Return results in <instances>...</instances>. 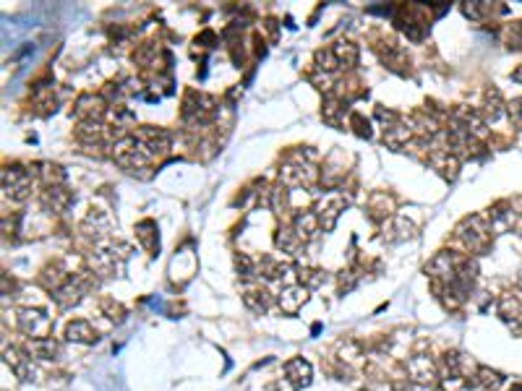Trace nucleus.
<instances>
[{"label":"nucleus","mask_w":522,"mask_h":391,"mask_svg":"<svg viewBox=\"0 0 522 391\" xmlns=\"http://www.w3.org/2000/svg\"><path fill=\"white\" fill-rule=\"evenodd\" d=\"M429 164L436 170V173L444 178V180H457L459 175V157L447 152V149H431L429 152Z\"/></svg>","instance_id":"14"},{"label":"nucleus","mask_w":522,"mask_h":391,"mask_svg":"<svg viewBox=\"0 0 522 391\" xmlns=\"http://www.w3.org/2000/svg\"><path fill=\"white\" fill-rule=\"evenodd\" d=\"M81 295H84V284L79 282V279H71V282L63 284L58 292H53V300H56L58 308L68 310L81 303Z\"/></svg>","instance_id":"23"},{"label":"nucleus","mask_w":522,"mask_h":391,"mask_svg":"<svg viewBox=\"0 0 522 391\" xmlns=\"http://www.w3.org/2000/svg\"><path fill=\"white\" fill-rule=\"evenodd\" d=\"M293 230L301 235L303 243H308V240H313V237L319 235V217H316V211H298L293 217Z\"/></svg>","instance_id":"22"},{"label":"nucleus","mask_w":522,"mask_h":391,"mask_svg":"<svg viewBox=\"0 0 522 391\" xmlns=\"http://www.w3.org/2000/svg\"><path fill=\"white\" fill-rule=\"evenodd\" d=\"M348 204H350V196L345 191L321 193L319 201H316V206H313V211H316L319 225H321V230H324V232H332V230H334L337 219L342 217V211L348 209Z\"/></svg>","instance_id":"4"},{"label":"nucleus","mask_w":522,"mask_h":391,"mask_svg":"<svg viewBox=\"0 0 522 391\" xmlns=\"http://www.w3.org/2000/svg\"><path fill=\"white\" fill-rule=\"evenodd\" d=\"M235 272H238V277L243 279V282H248V279H254V277L259 274V266L251 256L238 253L235 256Z\"/></svg>","instance_id":"37"},{"label":"nucleus","mask_w":522,"mask_h":391,"mask_svg":"<svg viewBox=\"0 0 522 391\" xmlns=\"http://www.w3.org/2000/svg\"><path fill=\"white\" fill-rule=\"evenodd\" d=\"M499 313H502L504 319H514V316H520V303H517V298L514 295H502V300H499Z\"/></svg>","instance_id":"42"},{"label":"nucleus","mask_w":522,"mask_h":391,"mask_svg":"<svg viewBox=\"0 0 522 391\" xmlns=\"http://www.w3.org/2000/svg\"><path fill=\"white\" fill-rule=\"evenodd\" d=\"M68 282H71V279L65 277V272L58 264L47 266L45 272H42V284H45L50 292H58L60 287H63V284H68Z\"/></svg>","instance_id":"34"},{"label":"nucleus","mask_w":522,"mask_h":391,"mask_svg":"<svg viewBox=\"0 0 522 391\" xmlns=\"http://www.w3.org/2000/svg\"><path fill=\"white\" fill-rule=\"evenodd\" d=\"M512 81H517V84H522V65H517L512 71Z\"/></svg>","instance_id":"48"},{"label":"nucleus","mask_w":522,"mask_h":391,"mask_svg":"<svg viewBox=\"0 0 522 391\" xmlns=\"http://www.w3.org/2000/svg\"><path fill=\"white\" fill-rule=\"evenodd\" d=\"M0 180H3V193H6V199L11 201H27L29 196H32V170H27L24 164H6L3 167V175H0Z\"/></svg>","instance_id":"5"},{"label":"nucleus","mask_w":522,"mask_h":391,"mask_svg":"<svg viewBox=\"0 0 522 391\" xmlns=\"http://www.w3.org/2000/svg\"><path fill=\"white\" fill-rule=\"evenodd\" d=\"M431 391H447V389H444V386H433Z\"/></svg>","instance_id":"50"},{"label":"nucleus","mask_w":522,"mask_h":391,"mask_svg":"<svg viewBox=\"0 0 522 391\" xmlns=\"http://www.w3.org/2000/svg\"><path fill=\"white\" fill-rule=\"evenodd\" d=\"M275 246L280 248L282 253L295 256L303 248V240H301V235H298L293 227H285V225H282V227L277 230V235H275Z\"/></svg>","instance_id":"30"},{"label":"nucleus","mask_w":522,"mask_h":391,"mask_svg":"<svg viewBox=\"0 0 522 391\" xmlns=\"http://www.w3.org/2000/svg\"><path fill=\"white\" fill-rule=\"evenodd\" d=\"M19 329L29 339H45L53 331V319L42 308H24L19 313Z\"/></svg>","instance_id":"8"},{"label":"nucleus","mask_w":522,"mask_h":391,"mask_svg":"<svg viewBox=\"0 0 522 391\" xmlns=\"http://www.w3.org/2000/svg\"><path fill=\"white\" fill-rule=\"evenodd\" d=\"M350 128L358 138H371V123L360 112H350Z\"/></svg>","instance_id":"41"},{"label":"nucleus","mask_w":522,"mask_h":391,"mask_svg":"<svg viewBox=\"0 0 522 391\" xmlns=\"http://www.w3.org/2000/svg\"><path fill=\"white\" fill-rule=\"evenodd\" d=\"M71 193H68V188L65 185H58V188H45V193H42V206L50 211H65L68 209V204H71Z\"/></svg>","instance_id":"26"},{"label":"nucleus","mask_w":522,"mask_h":391,"mask_svg":"<svg viewBox=\"0 0 522 391\" xmlns=\"http://www.w3.org/2000/svg\"><path fill=\"white\" fill-rule=\"evenodd\" d=\"M405 373L410 378V383L415 386H436V376H439V368L431 360L429 355H412L405 360Z\"/></svg>","instance_id":"7"},{"label":"nucleus","mask_w":522,"mask_h":391,"mask_svg":"<svg viewBox=\"0 0 522 391\" xmlns=\"http://www.w3.org/2000/svg\"><path fill=\"white\" fill-rule=\"evenodd\" d=\"M298 279H301L306 290H316V287L324 284V272H319V269H298Z\"/></svg>","instance_id":"38"},{"label":"nucleus","mask_w":522,"mask_h":391,"mask_svg":"<svg viewBox=\"0 0 522 391\" xmlns=\"http://www.w3.org/2000/svg\"><path fill=\"white\" fill-rule=\"evenodd\" d=\"M488 225H491V232H507V230L514 225V209L507 204V201H499L488 209Z\"/></svg>","instance_id":"19"},{"label":"nucleus","mask_w":522,"mask_h":391,"mask_svg":"<svg viewBox=\"0 0 522 391\" xmlns=\"http://www.w3.org/2000/svg\"><path fill=\"white\" fill-rule=\"evenodd\" d=\"M3 360H6V365H8L13 373L19 376L21 381H34V368H32V357H29L27 350H19V347H6Z\"/></svg>","instance_id":"16"},{"label":"nucleus","mask_w":522,"mask_h":391,"mask_svg":"<svg viewBox=\"0 0 522 391\" xmlns=\"http://www.w3.org/2000/svg\"><path fill=\"white\" fill-rule=\"evenodd\" d=\"M102 313H105L110 321H115V324H123V321H126V308H123L120 303L102 300Z\"/></svg>","instance_id":"43"},{"label":"nucleus","mask_w":522,"mask_h":391,"mask_svg":"<svg viewBox=\"0 0 522 391\" xmlns=\"http://www.w3.org/2000/svg\"><path fill=\"white\" fill-rule=\"evenodd\" d=\"M507 115H509V120H512L514 126L522 128V97H517V100H512L507 105Z\"/></svg>","instance_id":"44"},{"label":"nucleus","mask_w":522,"mask_h":391,"mask_svg":"<svg viewBox=\"0 0 522 391\" xmlns=\"http://www.w3.org/2000/svg\"><path fill=\"white\" fill-rule=\"evenodd\" d=\"M321 115H324V120H327L329 126H339V123H342V118L348 115V102L339 100V97H327Z\"/></svg>","instance_id":"31"},{"label":"nucleus","mask_w":522,"mask_h":391,"mask_svg":"<svg viewBox=\"0 0 522 391\" xmlns=\"http://www.w3.org/2000/svg\"><path fill=\"white\" fill-rule=\"evenodd\" d=\"M381 60H384L389 68H400V63H405L403 47L394 45V42H386V50H381Z\"/></svg>","instance_id":"39"},{"label":"nucleus","mask_w":522,"mask_h":391,"mask_svg":"<svg viewBox=\"0 0 522 391\" xmlns=\"http://www.w3.org/2000/svg\"><path fill=\"white\" fill-rule=\"evenodd\" d=\"M243 305H246L251 313L261 316V313H266V310H269V305H272V298H269V292H266L264 287H251V290L243 292Z\"/></svg>","instance_id":"28"},{"label":"nucleus","mask_w":522,"mask_h":391,"mask_svg":"<svg viewBox=\"0 0 522 391\" xmlns=\"http://www.w3.org/2000/svg\"><path fill=\"white\" fill-rule=\"evenodd\" d=\"M285 378L295 391L308 389L313 378V365L308 360H303V357H293V360L285 363Z\"/></svg>","instance_id":"13"},{"label":"nucleus","mask_w":522,"mask_h":391,"mask_svg":"<svg viewBox=\"0 0 522 391\" xmlns=\"http://www.w3.org/2000/svg\"><path fill=\"white\" fill-rule=\"evenodd\" d=\"M462 261H465V256L455 253V251H439V253L431 258L429 264H426V274L433 279L436 290H441V287H447V284L455 282L457 269Z\"/></svg>","instance_id":"6"},{"label":"nucleus","mask_w":522,"mask_h":391,"mask_svg":"<svg viewBox=\"0 0 522 391\" xmlns=\"http://www.w3.org/2000/svg\"><path fill=\"white\" fill-rule=\"evenodd\" d=\"M462 13L467 18H473V21H483L488 13H494V6L488 8L485 3H462Z\"/></svg>","instance_id":"40"},{"label":"nucleus","mask_w":522,"mask_h":391,"mask_svg":"<svg viewBox=\"0 0 522 391\" xmlns=\"http://www.w3.org/2000/svg\"><path fill=\"white\" fill-rule=\"evenodd\" d=\"M502 107H507L502 100V91L499 89H485L483 94V110H481V115H483V120H496L499 115H502Z\"/></svg>","instance_id":"33"},{"label":"nucleus","mask_w":522,"mask_h":391,"mask_svg":"<svg viewBox=\"0 0 522 391\" xmlns=\"http://www.w3.org/2000/svg\"><path fill=\"white\" fill-rule=\"evenodd\" d=\"M412 235H415L412 222H407V219H403V217H392L384 225L386 243H403V240H407V237H412Z\"/></svg>","instance_id":"24"},{"label":"nucleus","mask_w":522,"mask_h":391,"mask_svg":"<svg viewBox=\"0 0 522 391\" xmlns=\"http://www.w3.org/2000/svg\"><path fill=\"white\" fill-rule=\"evenodd\" d=\"M392 391H412V389L407 386V381H403V383H394Z\"/></svg>","instance_id":"49"},{"label":"nucleus","mask_w":522,"mask_h":391,"mask_svg":"<svg viewBox=\"0 0 522 391\" xmlns=\"http://www.w3.org/2000/svg\"><path fill=\"white\" fill-rule=\"evenodd\" d=\"M329 50H332V55H334V60H337L339 68H355L358 60H360V50H358V45L355 42H350V39H337Z\"/></svg>","instance_id":"21"},{"label":"nucleus","mask_w":522,"mask_h":391,"mask_svg":"<svg viewBox=\"0 0 522 391\" xmlns=\"http://www.w3.org/2000/svg\"><path fill=\"white\" fill-rule=\"evenodd\" d=\"M457 237L459 243L470 251V253H483V251H488L491 248V237H494V232H491V225H488V219L481 217V214H473V217H465L462 222L457 225Z\"/></svg>","instance_id":"2"},{"label":"nucleus","mask_w":522,"mask_h":391,"mask_svg":"<svg viewBox=\"0 0 522 391\" xmlns=\"http://www.w3.org/2000/svg\"><path fill=\"white\" fill-rule=\"evenodd\" d=\"M313 180H316V170L306 159H287L280 170V183L287 188L290 185H311Z\"/></svg>","instance_id":"9"},{"label":"nucleus","mask_w":522,"mask_h":391,"mask_svg":"<svg viewBox=\"0 0 522 391\" xmlns=\"http://www.w3.org/2000/svg\"><path fill=\"white\" fill-rule=\"evenodd\" d=\"M27 352H29V357H34V360H58V355H60V342L53 337L29 339Z\"/></svg>","instance_id":"20"},{"label":"nucleus","mask_w":522,"mask_h":391,"mask_svg":"<svg viewBox=\"0 0 522 391\" xmlns=\"http://www.w3.org/2000/svg\"><path fill=\"white\" fill-rule=\"evenodd\" d=\"M129 258V248L123 243H115V240H97L92 256H89V264L97 274L102 277H112V274L120 272L123 261Z\"/></svg>","instance_id":"3"},{"label":"nucleus","mask_w":522,"mask_h":391,"mask_svg":"<svg viewBox=\"0 0 522 391\" xmlns=\"http://www.w3.org/2000/svg\"><path fill=\"white\" fill-rule=\"evenodd\" d=\"M473 383L481 386V389H485V391H496V389H502L504 373H499V371H494V368L481 365V368L476 371V376H473Z\"/></svg>","instance_id":"32"},{"label":"nucleus","mask_w":522,"mask_h":391,"mask_svg":"<svg viewBox=\"0 0 522 391\" xmlns=\"http://www.w3.org/2000/svg\"><path fill=\"white\" fill-rule=\"evenodd\" d=\"M376 118L381 120V123H384V128H386V126H392V123H397V120H400V115H397L394 110H384V105H379V107H376Z\"/></svg>","instance_id":"45"},{"label":"nucleus","mask_w":522,"mask_h":391,"mask_svg":"<svg viewBox=\"0 0 522 391\" xmlns=\"http://www.w3.org/2000/svg\"><path fill=\"white\" fill-rule=\"evenodd\" d=\"M214 42H217V34H214V32H202V34L193 39V45H202V50H211Z\"/></svg>","instance_id":"46"},{"label":"nucleus","mask_w":522,"mask_h":391,"mask_svg":"<svg viewBox=\"0 0 522 391\" xmlns=\"http://www.w3.org/2000/svg\"><path fill=\"white\" fill-rule=\"evenodd\" d=\"M512 391H522V383H517V386H512Z\"/></svg>","instance_id":"51"},{"label":"nucleus","mask_w":522,"mask_h":391,"mask_svg":"<svg viewBox=\"0 0 522 391\" xmlns=\"http://www.w3.org/2000/svg\"><path fill=\"white\" fill-rule=\"evenodd\" d=\"M337 357L342 363H355L358 357H363V347L355 339H342L337 345Z\"/></svg>","instance_id":"35"},{"label":"nucleus","mask_w":522,"mask_h":391,"mask_svg":"<svg viewBox=\"0 0 522 391\" xmlns=\"http://www.w3.org/2000/svg\"><path fill=\"white\" fill-rule=\"evenodd\" d=\"M74 112L81 123H89V120L92 123H102L105 112H107V100L100 97V94H81L74 105Z\"/></svg>","instance_id":"11"},{"label":"nucleus","mask_w":522,"mask_h":391,"mask_svg":"<svg viewBox=\"0 0 522 391\" xmlns=\"http://www.w3.org/2000/svg\"><path fill=\"white\" fill-rule=\"evenodd\" d=\"M462 363H465V357L459 355V352H444V357H441V368H444V373L452 376V378H459V376L465 373Z\"/></svg>","instance_id":"36"},{"label":"nucleus","mask_w":522,"mask_h":391,"mask_svg":"<svg viewBox=\"0 0 522 391\" xmlns=\"http://www.w3.org/2000/svg\"><path fill=\"white\" fill-rule=\"evenodd\" d=\"M136 240L141 243V248L144 251H149V253H157V248H159V237H157V222L155 219H141L136 225Z\"/></svg>","instance_id":"27"},{"label":"nucleus","mask_w":522,"mask_h":391,"mask_svg":"<svg viewBox=\"0 0 522 391\" xmlns=\"http://www.w3.org/2000/svg\"><path fill=\"white\" fill-rule=\"evenodd\" d=\"M410 136H412V128L407 123H403V120H397V123L384 128V144L392 146V149H403L410 141Z\"/></svg>","instance_id":"29"},{"label":"nucleus","mask_w":522,"mask_h":391,"mask_svg":"<svg viewBox=\"0 0 522 391\" xmlns=\"http://www.w3.org/2000/svg\"><path fill=\"white\" fill-rule=\"evenodd\" d=\"M211 112H214V100H211V97L199 94V91H188V94H185V102H183V118L185 120H196V123H202V120L211 118Z\"/></svg>","instance_id":"12"},{"label":"nucleus","mask_w":522,"mask_h":391,"mask_svg":"<svg viewBox=\"0 0 522 391\" xmlns=\"http://www.w3.org/2000/svg\"><path fill=\"white\" fill-rule=\"evenodd\" d=\"M65 339H68V342H76V345H94V342H97V329L84 319L68 321V324H65Z\"/></svg>","instance_id":"18"},{"label":"nucleus","mask_w":522,"mask_h":391,"mask_svg":"<svg viewBox=\"0 0 522 391\" xmlns=\"http://www.w3.org/2000/svg\"><path fill=\"white\" fill-rule=\"evenodd\" d=\"M133 136L141 141V144L147 146L149 149V154L155 157H162V154H167L170 152V146H173V136L167 133L165 128H155V126H141L133 133Z\"/></svg>","instance_id":"10"},{"label":"nucleus","mask_w":522,"mask_h":391,"mask_svg":"<svg viewBox=\"0 0 522 391\" xmlns=\"http://www.w3.org/2000/svg\"><path fill=\"white\" fill-rule=\"evenodd\" d=\"M29 170H32V175H34L45 188H58V185H63L65 183V170L56 162H37V164H32Z\"/></svg>","instance_id":"17"},{"label":"nucleus","mask_w":522,"mask_h":391,"mask_svg":"<svg viewBox=\"0 0 522 391\" xmlns=\"http://www.w3.org/2000/svg\"><path fill=\"white\" fill-rule=\"evenodd\" d=\"M306 300H308V290L303 287V284H285L282 290H280V295H277V305H280V310L282 313H290V316H295L298 310L306 305Z\"/></svg>","instance_id":"15"},{"label":"nucleus","mask_w":522,"mask_h":391,"mask_svg":"<svg viewBox=\"0 0 522 391\" xmlns=\"http://www.w3.org/2000/svg\"><path fill=\"white\" fill-rule=\"evenodd\" d=\"M311 81L316 84V86H319V89H329L332 79H329V73L319 71V73H313V76H311Z\"/></svg>","instance_id":"47"},{"label":"nucleus","mask_w":522,"mask_h":391,"mask_svg":"<svg viewBox=\"0 0 522 391\" xmlns=\"http://www.w3.org/2000/svg\"><path fill=\"white\" fill-rule=\"evenodd\" d=\"M368 214H371L374 219H392L394 199L384 191L371 193V199H368Z\"/></svg>","instance_id":"25"},{"label":"nucleus","mask_w":522,"mask_h":391,"mask_svg":"<svg viewBox=\"0 0 522 391\" xmlns=\"http://www.w3.org/2000/svg\"><path fill=\"white\" fill-rule=\"evenodd\" d=\"M112 159L129 170V173H136V170H147L149 164L155 162V157L149 154V149L141 141H138L133 133H129L126 138H120L112 144Z\"/></svg>","instance_id":"1"}]
</instances>
